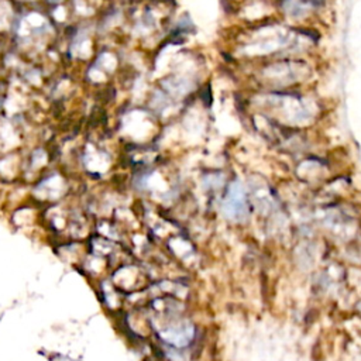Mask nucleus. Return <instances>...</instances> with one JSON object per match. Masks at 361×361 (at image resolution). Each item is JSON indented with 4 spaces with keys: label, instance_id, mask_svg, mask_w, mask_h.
Masks as SVG:
<instances>
[{
    "label": "nucleus",
    "instance_id": "f257e3e1",
    "mask_svg": "<svg viewBox=\"0 0 361 361\" xmlns=\"http://www.w3.org/2000/svg\"><path fill=\"white\" fill-rule=\"evenodd\" d=\"M55 361H72L71 358H68V357H62V355H58L56 358H55Z\"/></svg>",
    "mask_w": 361,
    "mask_h": 361
}]
</instances>
